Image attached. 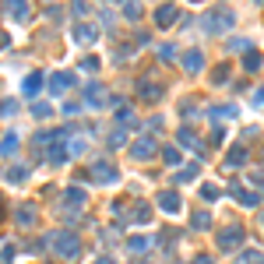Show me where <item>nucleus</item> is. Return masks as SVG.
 <instances>
[{
  "label": "nucleus",
  "instance_id": "f257e3e1",
  "mask_svg": "<svg viewBox=\"0 0 264 264\" xmlns=\"http://www.w3.org/2000/svg\"><path fill=\"white\" fill-rule=\"evenodd\" d=\"M50 243H53V250H57V257H64V261H74L78 254H81V243H78V236L74 233H50Z\"/></svg>",
  "mask_w": 264,
  "mask_h": 264
},
{
  "label": "nucleus",
  "instance_id": "f03ea898",
  "mask_svg": "<svg viewBox=\"0 0 264 264\" xmlns=\"http://www.w3.org/2000/svg\"><path fill=\"white\" fill-rule=\"evenodd\" d=\"M233 25H236V14H233L229 7H218V11L208 14V25H204V28H208L211 35H222V32H229Z\"/></svg>",
  "mask_w": 264,
  "mask_h": 264
},
{
  "label": "nucleus",
  "instance_id": "7ed1b4c3",
  "mask_svg": "<svg viewBox=\"0 0 264 264\" xmlns=\"http://www.w3.org/2000/svg\"><path fill=\"white\" fill-rule=\"evenodd\" d=\"M159 152V141L152 137V134H141L137 141H131V159L134 162H144V159H152Z\"/></svg>",
  "mask_w": 264,
  "mask_h": 264
},
{
  "label": "nucleus",
  "instance_id": "20e7f679",
  "mask_svg": "<svg viewBox=\"0 0 264 264\" xmlns=\"http://www.w3.org/2000/svg\"><path fill=\"white\" fill-rule=\"evenodd\" d=\"M0 14L7 18V21H28V14H32V7H28V0H4L0 4Z\"/></svg>",
  "mask_w": 264,
  "mask_h": 264
},
{
  "label": "nucleus",
  "instance_id": "39448f33",
  "mask_svg": "<svg viewBox=\"0 0 264 264\" xmlns=\"http://www.w3.org/2000/svg\"><path fill=\"white\" fill-rule=\"evenodd\" d=\"M70 39H74L78 46H92V43L99 39V25H92V21H74Z\"/></svg>",
  "mask_w": 264,
  "mask_h": 264
},
{
  "label": "nucleus",
  "instance_id": "423d86ee",
  "mask_svg": "<svg viewBox=\"0 0 264 264\" xmlns=\"http://www.w3.org/2000/svg\"><path fill=\"white\" fill-rule=\"evenodd\" d=\"M88 176H92V180H95V183H117V180H120V169H117V166H109V162H102V159H99V162H95V166H92V169H88Z\"/></svg>",
  "mask_w": 264,
  "mask_h": 264
},
{
  "label": "nucleus",
  "instance_id": "0eeeda50",
  "mask_svg": "<svg viewBox=\"0 0 264 264\" xmlns=\"http://www.w3.org/2000/svg\"><path fill=\"white\" fill-rule=\"evenodd\" d=\"M134 92H137L144 102H159V95H162V85H159V81H152V78H137Z\"/></svg>",
  "mask_w": 264,
  "mask_h": 264
},
{
  "label": "nucleus",
  "instance_id": "6e6552de",
  "mask_svg": "<svg viewBox=\"0 0 264 264\" xmlns=\"http://www.w3.org/2000/svg\"><path fill=\"white\" fill-rule=\"evenodd\" d=\"M109 102V92L99 85V81H92L88 88H85V106H92V109H102Z\"/></svg>",
  "mask_w": 264,
  "mask_h": 264
},
{
  "label": "nucleus",
  "instance_id": "1a4fd4ad",
  "mask_svg": "<svg viewBox=\"0 0 264 264\" xmlns=\"http://www.w3.org/2000/svg\"><path fill=\"white\" fill-rule=\"evenodd\" d=\"M176 18H180V7H176V4H159V7H155V25H159V28L176 25Z\"/></svg>",
  "mask_w": 264,
  "mask_h": 264
},
{
  "label": "nucleus",
  "instance_id": "9d476101",
  "mask_svg": "<svg viewBox=\"0 0 264 264\" xmlns=\"http://www.w3.org/2000/svg\"><path fill=\"white\" fill-rule=\"evenodd\" d=\"M215 243H218L222 250H233V247L243 243V229H240V225H229V229H222V233L215 236Z\"/></svg>",
  "mask_w": 264,
  "mask_h": 264
},
{
  "label": "nucleus",
  "instance_id": "9b49d317",
  "mask_svg": "<svg viewBox=\"0 0 264 264\" xmlns=\"http://www.w3.org/2000/svg\"><path fill=\"white\" fill-rule=\"evenodd\" d=\"M35 218H39V208H35V204H18L14 222H18L21 229H32V225H35Z\"/></svg>",
  "mask_w": 264,
  "mask_h": 264
},
{
  "label": "nucleus",
  "instance_id": "f8f14e48",
  "mask_svg": "<svg viewBox=\"0 0 264 264\" xmlns=\"http://www.w3.org/2000/svg\"><path fill=\"white\" fill-rule=\"evenodd\" d=\"M74 85V74H67V70H57V74H50V81H46V88L53 92V95H60Z\"/></svg>",
  "mask_w": 264,
  "mask_h": 264
},
{
  "label": "nucleus",
  "instance_id": "ddd939ff",
  "mask_svg": "<svg viewBox=\"0 0 264 264\" xmlns=\"http://www.w3.org/2000/svg\"><path fill=\"white\" fill-rule=\"evenodd\" d=\"M180 64H183L187 74H201V67H204V53H201V50H187Z\"/></svg>",
  "mask_w": 264,
  "mask_h": 264
},
{
  "label": "nucleus",
  "instance_id": "4468645a",
  "mask_svg": "<svg viewBox=\"0 0 264 264\" xmlns=\"http://www.w3.org/2000/svg\"><path fill=\"white\" fill-rule=\"evenodd\" d=\"M21 148V137H18V131H7L4 137H0V155H14Z\"/></svg>",
  "mask_w": 264,
  "mask_h": 264
},
{
  "label": "nucleus",
  "instance_id": "2eb2a0df",
  "mask_svg": "<svg viewBox=\"0 0 264 264\" xmlns=\"http://www.w3.org/2000/svg\"><path fill=\"white\" fill-rule=\"evenodd\" d=\"M229 191H233V198L240 201V204H243V208H257V194H250V191H243V187H240V183H233V187H229Z\"/></svg>",
  "mask_w": 264,
  "mask_h": 264
},
{
  "label": "nucleus",
  "instance_id": "dca6fc26",
  "mask_svg": "<svg viewBox=\"0 0 264 264\" xmlns=\"http://www.w3.org/2000/svg\"><path fill=\"white\" fill-rule=\"evenodd\" d=\"M243 162H247V148H243V144L229 148V155H225V166H229V169H240Z\"/></svg>",
  "mask_w": 264,
  "mask_h": 264
},
{
  "label": "nucleus",
  "instance_id": "f3484780",
  "mask_svg": "<svg viewBox=\"0 0 264 264\" xmlns=\"http://www.w3.org/2000/svg\"><path fill=\"white\" fill-rule=\"evenodd\" d=\"M159 208H162V211H180V194H176V191L159 194Z\"/></svg>",
  "mask_w": 264,
  "mask_h": 264
},
{
  "label": "nucleus",
  "instance_id": "a211bd4d",
  "mask_svg": "<svg viewBox=\"0 0 264 264\" xmlns=\"http://www.w3.org/2000/svg\"><path fill=\"white\" fill-rule=\"evenodd\" d=\"M261 64H264V57L257 53V50H247V53H243V70L254 74V70H261Z\"/></svg>",
  "mask_w": 264,
  "mask_h": 264
},
{
  "label": "nucleus",
  "instance_id": "6ab92c4d",
  "mask_svg": "<svg viewBox=\"0 0 264 264\" xmlns=\"http://www.w3.org/2000/svg\"><path fill=\"white\" fill-rule=\"evenodd\" d=\"M43 81H46L43 74H28V78H25V85H21V92H25V95H35V92L43 88Z\"/></svg>",
  "mask_w": 264,
  "mask_h": 264
},
{
  "label": "nucleus",
  "instance_id": "aec40b11",
  "mask_svg": "<svg viewBox=\"0 0 264 264\" xmlns=\"http://www.w3.org/2000/svg\"><path fill=\"white\" fill-rule=\"evenodd\" d=\"M176 141H180L183 148H191V152H201V141L194 137V131H187V127H183V131L176 134Z\"/></svg>",
  "mask_w": 264,
  "mask_h": 264
},
{
  "label": "nucleus",
  "instance_id": "412c9836",
  "mask_svg": "<svg viewBox=\"0 0 264 264\" xmlns=\"http://www.w3.org/2000/svg\"><path fill=\"white\" fill-rule=\"evenodd\" d=\"M64 204L67 208H81V204H85V191H81V187H70L64 194Z\"/></svg>",
  "mask_w": 264,
  "mask_h": 264
},
{
  "label": "nucleus",
  "instance_id": "4be33fe9",
  "mask_svg": "<svg viewBox=\"0 0 264 264\" xmlns=\"http://www.w3.org/2000/svg\"><path fill=\"white\" fill-rule=\"evenodd\" d=\"M46 159H50L53 166H64V162H67V148H64V144H50V152H46Z\"/></svg>",
  "mask_w": 264,
  "mask_h": 264
},
{
  "label": "nucleus",
  "instance_id": "5701e85b",
  "mask_svg": "<svg viewBox=\"0 0 264 264\" xmlns=\"http://www.w3.org/2000/svg\"><path fill=\"white\" fill-rule=\"evenodd\" d=\"M131 222H137V225L152 222V208H148V204H134V218H131Z\"/></svg>",
  "mask_w": 264,
  "mask_h": 264
},
{
  "label": "nucleus",
  "instance_id": "b1692460",
  "mask_svg": "<svg viewBox=\"0 0 264 264\" xmlns=\"http://www.w3.org/2000/svg\"><path fill=\"white\" fill-rule=\"evenodd\" d=\"M131 254H148V247H152V240H144V236H131Z\"/></svg>",
  "mask_w": 264,
  "mask_h": 264
},
{
  "label": "nucleus",
  "instance_id": "393cba45",
  "mask_svg": "<svg viewBox=\"0 0 264 264\" xmlns=\"http://www.w3.org/2000/svg\"><path fill=\"white\" fill-rule=\"evenodd\" d=\"M211 81H215V85H225V81H229V64L215 67V70H211Z\"/></svg>",
  "mask_w": 264,
  "mask_h": 264
},
{
  "label": "nucleus",
  "instance_id": "a878e982",
  "mask_svg": "<svg viewBox=\"0 0 264 264\" xmlns=\"http://www.w3.org/2000/svg\"><path fill=\"white\" fill-rule=\"evenodd\" d=\"M25 176H28V169H25V166H14V169H7V180H11V183H21Z\"/></svg>",
  "mask_w": 264,
  "mask_h": 264
},
{
  "label": "nucleus",
  "instance_id": "bb28decb",
  "mask_svg": "<svg viewBox=\"0 0 264 264\" xmlns=\"http://www.w3.org/2000/svg\"><path fill=\"white\" fill-rule=\"evenodd\" d=\"M176 180H180V183H191V180H198V166H187V169H180V173H176Z\"/></svg>",
  "mask_w": 264,
  "mask_h": 264
},
{
  "label": "nucleus",
  "instance_id": "cd10ccee",
  "mask_svg": "<svg viewBox=\"0 0 264 264\" xmlns=\"http://www.w3.org/2000/svg\"><path fill=\"white\" fill-rule=\"evenodd\" d=\"M120 144H127V134H124V127H117V131L109 134V148H120Z\"/></svg>",
  "mask_w": 264,
  "mask_h": 264
},
{
  "label": "nucleus",
  "instance_id": "c85d7f7f",
  "mask_svg": "<svg viewBox=\"0 0 264 264\" xmlns=\"http://www.w3.org/2000/svg\"><path fill=\"white\" fill-rule=\"evenodd\" d=\"M124 14H127V18H141V4H137V0H127V4H124Z\"/></svg>",
  "mask_w": 264,
  "mask_h": 264
},
{
  "label": "nucleus",
  "instance_id": "c756f323",
  "mask_svg": "<svg viewBox=\"0 0 264 264\" xmlns=\"http://www.w3.org/2000/svg\"><path fill=\"white\" fill-rule=\"evenodd\" d=\"M14 113H18V102L14 99H4L0 102V117H14Z\"/></svg>",
  "mask_w": 264,
  "mask_h": 264
},
{
  "label": "nucleus",
  "instance_id": "7c9ffc66",
  "mask_svg": "<svg viewBox=\"0 0 264 264\" xmlns=\"http://www.w3.org/2000/svg\"><path fill=\"white\" fill-rule=\"evenodd\" d=\"M32 113H35L39 120H46V117L53 113V106H50V102H35V106H32Z\"/></svg>",
  "mask_w": 264,
  "mask_h": 264
},
{
  "label": "nucleus",
  "instance_id": "2f4dec72",
  "mask_svg": "<svg viewBox=\"0 0 264 264\" xmlns=\"http://www.w3.org/2000/svg\"><path fill=\"white\" fill-rule=\"evenodd\" d=\"M215 117H236V106H215V109H211V120H215Z\"/></svg>",
  "mask_w": 264,
  "mask_h": 264
},
{
  "label": "nucleus",
  "instance_id": "473e14b6",
  "mask_svg": "<svg viewBox=\"0 0 264 264\" xmlns=\"http://www.w3.org/2000/svg\"><path fill=\"white\" fill-rule=\"evenodd\" d=\"M162 159H166V166H176L180 162V152L176 148H162Z\"/></svg>",
  "mask_w": 264,
  "mask_h": 264
},
{
  "label": "nucleus",
  "instance_id": "72a5a7b5",
  "mask_svg": "<svg viewBox=\"0 0 264 264\" xmlns=\"http://www.w3.org/2000/svg\"><path fill=\"white\" fill-rule=\"evenodd\" d=\"M229 50H233V53H247L250 46H247V39H229Z\"/></svg>",
  "mask_w": 264,
  "mask_h": 264
},
{
  "label": "nucleus",
  "instance_id": "f704fd0d",
  "mask_svg": "<svg viewBox=\"0 0 264 264\" xmlns=\"http://www.w3.org/2000/svg\"><path fill=\"white\" fill-rule=\"evenodd\" d=\"M173 50H176V46H159V60H166V64H169V60H176V53H173Z\"/></svg>",
  "mask_w": 264,
  "mask_h": 264
},
{
  "label": "nucleus",
  "instance_id": "c9c22d12",
  "mask_svg": "<svg viewBox=\"0 0 264 264\" xmlns=\"http://www.w3.org/2000/svg\"><path fill=\"white\" fill-rule=\"evenodd\" d=\"M243 264H264V254H257V250H247V254H243Z\"/></svg>",
  "mask_w": 264,
  "mask_h": 264
},
{
  "label": "nucleus",
  "instance_id": "e433bc0d",
  "mask_svg": "<svg viewBox=\"0 0 264 264\" xmlns=\"http://www.w3.org/2000/svg\"><path fill=\"white\" fill-rule=\"evenodd\" d=\"M81 109H85V102H64V113H67V117H78Z\"/></svg>",
  "mask_w": 264,
  "mask_h": 264
},
{
  "label": "nucleus",
  "instance_id": "4c0bfd02",
  "mask_svg": "<svg viewBox=\"0 0 264 264\" xmlns=\"http://www.w3.org/2000/svg\"><path fill=\"white\" fill-rule=\"evenodd\" d=\"M208 225H211V218H208L204 211H198V215H194V229H208Z\"/></svg>",
  "mask_w": 264,
  "mask_h": 264
},
{
  "label": "nucleus",
  "instance_id": "58836bf2",
  "mask_svg": "<svg viewBox=\"0 0 264 264\" xmlns=\"http://www.w3.org/2000/svg\"><path fill=\"white\" fill-rule=\"evenodd\" d=\"M201 194H204V201H211V198H218V187H215V183H204Z\"/></svg>",
  "mask_w": 264,
  "mask_h": 264
},
{
  "label": "nucleus",
  "instance_id": "ea45409f",
  "mask_svg": "<svg viewBox=\"0 0 264 264\" xmlns=\"http://www.w3.org/2000/svg\"><path fill=\"white\" fill-rule=\"evenodd\" d=\"M117 120H120V124H131V127H134V109H120V113H117Z\"/></svg>",
  "mask_w": 264,
  "mask_h": 264
},
{
  "label": "nucleus",
  "instance_id": "a19ab883",
  "mask_svg": "<svg viewBox=\"0 0 264 264\" xmlns=\"http://www.w3.org/2000/svg\"><path fill=\"white\" fill-rule=\"evenodd\" d=\"M11 254H14V247L4 243V250H0V264H11Z\"/></svg>",
  "mask_w": 264,
  "mask_h": 264
},
{
  "label": "nucleus",
  "instance_id": "79ce46f5",
  "mask_svg": "<svg viewBox=\"0 0 264 264\" xmlns=\"http://www.w3.org/2000/svg\"><path fill=\"white\" fill-rule=\"evenodd\" d=\"M222 141H225V131H222V127H215V131H211V144H215V148H218V144H222Z\"/></svg>",
  "mask_w": 264,
  "mask_h": 264
},
{
  "label": "nucleus",
  "instance_id": "37998d69",
  "mask_svg": "<svg viewBox=\"0 0 264 264\" xmlns=\"http://www.w3.org/2000/svg\"><path fill=\"white\" fill-rule=\"evenodd\" d=\"M81 67H85V70H99V60H95V57H85Z\"/></svg>",
  "mask_w": 264,
  "mask_h": 264
},
{
  "label": "nucleus",
  "instance_id": "c03bdc74",
  "mask_svg": "<svg viewBox=\"0 0 264 264\" xmlns=\"http://www.w3.org/2000/svg\"><path fill=\"white\" fill-rule=\"evenodd\" d=\"M70 11H74V14H85V11H88V4H85V0H74V4H70Z\"/></svg>",
  "mask_w": 264,
  "mask_h": 264
},
{
  "label": "nucleus",
  "instance_id": "a18cd8bd",
  "mask_svg": "<svg viewBox=\"0 0 264 264\" xmlns=\"http://www.w3.org/2000/svg\"><path fill=\"white\" fill-rule=\"evenodd\" d=\"M180 113H183V117H194L198 109H194V102H183V106H180Z\"/></svg>",
  "mask_w": 264,
  "mask_h": 264
},
{
  "label": "nucleus",
  "instance_id": "49530a36",
  "mask_svg": "<svg viewBox=\"0 0 264 264\" xmlns=\"http://www.w3.org/2000/svg\"><path fill=\"white\" fill-rule=\"evenodd\" d=\"M254 106H264V88L261 92H254Z\"/></svg>",
  "mask_w": 264,
  "mask_h": 264
},
{
  "label": "nucleus",
  "instance_id": "de8ad7c7",
  "mask_svg": "<svg viewBox=\"0 0 264 264\" xmlns=\"http://www.w3.org/2000/svg\"><path fill=\"white\" fill-rule=\"evenodd\" d=\"M191 264H215V261H211V257H204V254H201V257H194V261H191Z\"/></svg>",
  "mask_w": 264,
  "mask_h": 264
},
{
  "label": "nucleus",
  "instance_id": "09e8293b",
  "mask_svg": "<svg viewBox=\"0 0 264 264\" xmlns=\"http://www.w3.org/2000/svg\"><path fill=\"white\" fill-rule=\"evenodd\" d=\"M0 222H4V194H0Z\"/></svg>",
  "mask_w": 264,
  "mask_h": 264
},
{
  "label": "nucleus",
  "instance_id": "8fccbe9b",
  "mask_svg": "<svg viewBox=\"0 0 264 264\" xmlns=\"http://www.w3.org/2000/svg\"><path fill=\"white\" fill-rule=\"evenodd\" d=\"M95 264H109V257H99V261H95Z\"/></svg>",
  "mask_w": 264,
  "mask_h": 264
},
{
  "label": "nucleus",
  "instance_id": "3c124183",
  "mask_svg": "<svg viewBox=\"0 0 264 264\" xmlns=\"http://www.w3.org/2000/svg\"><path fill=\"white\" fill-rule=\"evenodd\" d=\"M137 264H148V261H137Z\"/></svg>",
  "mask_w": 264,
  "mask_h": 264
},
{
  "label": "nucleus",
  "instance_id": "603ef678",
  "mask_svg": "<svg viewBox=\"0 0 264 264\" xmlns=\"http://www.w3.org/2000/svg\"><path fill=\"white\" fill-rule=\"evenodd\" d=\"M261 225H264V222H261Z\"/></svg>",
  "mask_w": 264,
  "mask_h": 264
}]
</instances>
